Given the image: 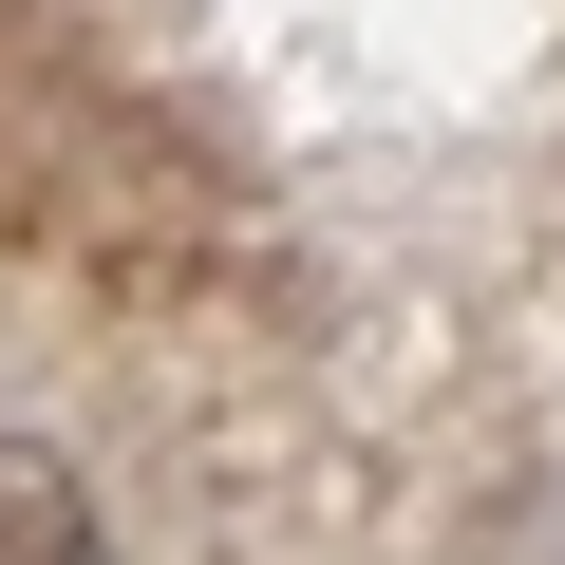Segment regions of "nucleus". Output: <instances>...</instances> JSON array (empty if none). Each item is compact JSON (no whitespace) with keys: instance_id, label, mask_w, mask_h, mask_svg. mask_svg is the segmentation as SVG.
Listing matches in <instances>:
<instances>
[{"instance_id":"1","label":"nucleus","mask_w":565,"mask_h":565,"mask_svg":"<svg viewBox=\"0 0 565 565\" xmlns=\"http://www.w3.org/2000/svg\"><path fill=\"white\" fill-rule=\"evenodd\" d=\"M0 565H114V527H95L76 452H39V434H0Z\"/></svg>"}]
</instances>
